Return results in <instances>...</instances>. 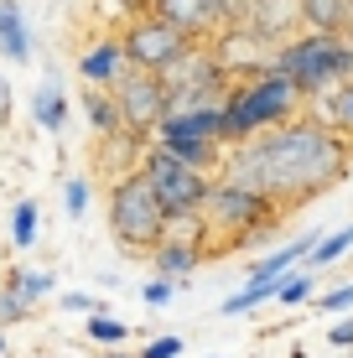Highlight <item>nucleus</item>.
I'll use <instances>...</instances> for the list:
<instances>
[{
	"instance_id": "obj_21",
	"label": "nucleus",
	"mask_w": 353,
	"mask_h": 358,
	"mask_svg": "<svg viewBox=\"0 0 353 358\" xmlns=\"http://www.w3.org/2000/svg\"><path fill=\"white\" fill-rule=\"evenodd\" d=\"M275 301V286H265V280H245L234 296H224V306H218V317H250L254 306Z\"/></svg>"
},
{
	"instance_id": "obj_6",
	"label": "nucleus",
	"mask_w": 353,
	"mask_h": 358,
	"mask_svg": "<svg viewBox=\"0 0 353 358\" xmlns=\"http://www.w3.org/2000/svg\"><path fill=\"white\" fill-rule=\"evenodd\" d=\"M141 171L151 177V187L161 192V203H166V213H172V224H203V203H208L218 171H203V166L182 162V156H172L166 145H156V141L145 145Z\"/></svg>"
},
{
	"instance_id": "obj_15",
	"label": "nucleus",
	"mask_w": 353,
	"mask_h": 358,
	"mask_svg": "<svg viewBox=\"0 0 353 358\" xmlns=\"http://www.w3.org/2000/svg\"><path fill=\"white\" fill-rule=\"evenodd\" d=\"M0 57L6 63H31V27L16 0H0Z\"/></svg>"
},
{
	"instance_id": "obj_20",
	"label": "nucleus",
	"mask_w": 353,
	"mask_h": 358,
	"mask_svg": "<svg viewBox=\"0 0 353 358\" xmlns=\"http://www.w3.org/2000/svg\"><path fill=\"white\" fill-rule=\"evenodd\" d=\"M348 255H353V224H343V229H333V234H322V239L312 244V255H307V270L338 265V260H348Z\"/></svg>"
},
{
	"instance_id": "obj_26",
	"label": "nucleus",
	"mask_w": 353,
	"mask_h": 358,
	"mask_svg": "<svg viewBox=\"0 0 353 358\" xmlns=\"http://www.w3.org/2000/svg\"><path fill=\"white\" fill-rule=\"evenodd\" d=\"M317 312H333V317L353 312V280H348V286H333V291H322V296H317Z\"/></svg>"
},
{
	"instance_id": "obj_25",
	"label": "nucleus",
	"mask_w": 353,
	"mask_h": 358,
	"mask_svg": "<svg viewBox=\"0 0 353 358\" xmlns=\"http://www.w3.org/2000/svg\"><path fill=\"white\" fill-rule=\"evenodd\" d=\"M89 197H94L89 177H68V182H63V208H68V218H83V213H89Z\"/></svg>"
},
{
	"instance_id": "obj_7",
	"label": "nucleus",
	"mask_w": 353,
	"mask_h": 358,
	"mask_svg": "<svg viewBox=\"0 0 353 358\" xmlns=\"http://www.w3.org/2000/svg\"><path fill=\"white\" fill-rule=\"evenodd\" d=\"M156 145H166L172 156L203 166V171H218L224 166V104H192V109H172V115L156 125L151 135Z\"/></svg>"
},
{
	"instance_id": "obj_27",
	"label": "nucleus",
	"mask_w": 353,
	"mask_h": 358,
	"mask_svg": "<svg viewBox=\"0 0 353 358\" xmlns=\"http://www.w3.org/2000/svg\"><path fill=\"white\" fill-rule=\"evenodd\" d=\"M182 348H187V343H182L177 332H161V338H151L141 348V358H182Z\"/></svg>"
},
{
	"instance_id": "obj_11",
	"label": "nucleus",
	"mask_w": 353,
	"mask_h": 358,
	"mask_svg": "<svg viewBox=\"0 0 353 358\" xmlns=\"http://www.w3.org/2000/svg\"><path fill=\"white\" fill-rule=\"evenodd\" d=\"M151 10L161 21H172L177 31H187L192 42H213L224 31V10L218 0H151Z\"/></svg>"
},
{
	"instance_id": "obj_5",
	"label": "nucleus",
	"mask_w": 353,
	"mask_h": 358,
	"mask_svg": "<svg viewBox=\"0 0 353 358\" xmlns=\"http://www.w3.org/2000/svg\"><path fill=\"white\" fill-rule=\"evenodd\" d=\"M275 68L286 73V78H296V89L312 99H322L327 89H338V83L353 78V42L343 31H301L291 36V42L275 52Z\"/></svg>"
},
{
	"instance_id": "obj_8",
	"label": "nucleus",
	"mask_w": 353,
	"mask_h": 358,
	"mask_svg": "<svg viewBox=\"0 0 353 358\" xmlns=\"http://www.w3.org/2000/svg\"><path fill=\"white\" fill-rule=\"evenodd\" d=\"M125 52H130V68H145V73H166L182 52L192 47L187 31H177L172 21H161L156 10H141L136 21H125Z\"/></svg>"
},
{
	"instance_id": "obj_29",
	"label": "nucleus",
	"mask_w": 353,
	"mask_h": 358,
	"mask_svg": "<svg viewBox=\"0 0 353 358\" xmlns=\"http://www.w3.org/2000/svg\"><path fill=\"white\" fill-rule=\"evenodd\" d=\"M57 306H63V312H73V317H94V312H104V301H94L89 291H68Z\"/></svg>"
},
{
	"instance_id": "obj_3",
	"label": "nucleus",
	"mask_w": 353,
	"mask_h": 358,
	"mask_svg": "<svg viewBox=\"0 0 353 358\" xmlns=\"http://www.w3.org/2000/svg\"><path fill=\"white\" fill-rule=\"evenodd\" d=\"M281 213H286V208L271 203L265 192L245 187V182L218 177L213 192H208V203H203V234L213 239L208 255H234V250H245V244H254L260 234H271Z\"/></svg>"
},
{
	"instance_id": "obj_17",
	"label": "nucleus",
	"mask_w": 353,
	"mask_h": 358,
	"mask_svg": "<svg viewBox=\"0 0 353 358\" xmlns=\"http://www.w3.org/2000/svg\"><path fill=\"white\" fill-rule=\"evenodd\" d=\"M0 296H10V301H21L31 312L36 301H47L52 296V270H36V265H10L6 286H0Z\"/></svg>"
},
{
	"instance_id": "obj_24",
	"label": "nucleus",
	"mask_w": 353,
	"mask_h": 358,
	"mask_svg": "<svg viewBox=\"0 0 353 358\" xmlns=\"http://www.w3.org/2000/svg\"><path fill=\"white\" fill-rule=\"evenodd\" d=\"M125 338H130V322H125V317H109V312H94V317H89V343L120 348Z\"/></svg>"
},
{
	"instance_id": "obj_30",
	"label": "nucleus",
	"mask_w": 353,
	"mask_h": 358,
	"mask_svg": "<svg viewBox=\"0 0 353 358\" xmlns=\"http://www.w3.org/2000/svg\"><path fill=\"white\" fill-rule=\"evenodd\" d=\"M218 10H224V27H245L250 10H254V0H218Z\"/></svg>"
},
{
	"instance_id": "obj_4",
	"label": "nucleus",
	"mask_w": 353,
	"mask_h": 358,
	"mask_svg": "<svg viewBox=\"0 0 353 358\" xmlns=\"http://www.w3.org/2000/svg\"><path fill=\"white\" fill-rule=\"evenodd\" d=\"M172 229L177 224H172V213H166L161 192L151 187V177H145L141 166L125 171V177H115V187H109V234H115L120 250L151 255Z\"/></svg>"
},
{
	"instance_id": "obj_12",
	"label": "nucleus",
	"mask_w": 353,
	"mask_h": 358,
	"mask_svg": "<svg viewBox=\"0 0 353 358\" xmlns=\"http://www.w3.org/2000/svg\"><path fill=\"white\" fill-rule=\"evenodd\" d=\"M245 27H250V31H260L265 42L286 47L291 36L307 31V10H301V0H254V10H250Z\"/></svg>"
},
{
	"instance_id": "obj_10",
	"label": "nucleus",
	"mask_w": 353,
	"mask_h": 358,
	"mask_svg": "<svg viewBox=\"0 0 353 358\" xmlns=\"http://www.w3.org/2000/svg\"><path fill=\"white\" fill-rule=\"evenodd\" d=\"M208 47H213V57L224 63V73L234 83L239 78H254V73H271L275 68V52H281L275 42H265V36L250 31V27H224Z\"/></svg>"
},
{
	"instance_id": "obj_9",
	"label": "nucleus",
	"mask_w": 353,
	"mask_h": 358,
	"mask_svg": "<svg viewBox=\"0 0 353 358\" xmlns=\"http://www.w3.org/2000/svg\"><path fill=\"white\" fill-rule=\"evenodd\" d=\"M115 99H120V115H125V130H136V135H156V125L177 109L166 78L161 73H145V68H130L115 83Z\"/></svg>"
},
{
	"instance_id": "obj_13",
	"label": "nucleus",
	"mask_w": 353,
	"mask_h": 358,
	"mask_svg": "<svg viewBox=\"0 0 353 358\" xmlns=\"http://www.w3.org/2000/svg\"><path fill=\"white\" fill-rule=\"evenodd\" d=\"M130 73V52H125V36H99L89 52L78 57V78L94 83V89H115L120 78Z\"/></svg>"
},
{
	"instance_id": "obj_2",
	"label": "nucleus",
	"mask_w": 353,
	"mask_h": 358,
	"mask_svg": "<svg viewBox=\"0 0 353 358\" xmlns=\"http://www.w3.org/2000/svg\"><path fill=\"white\" fill-rule=\"evenodd\" d=\"M307 94L296 89V78H286L281 68L271 73H254V78H239L224 99V145L254 141L260 130H275L286 120L307 115Z\"/></svg>"
},
{
	"instance_id": "obj_1",
	"label": "nucleus",
	"mask_w": 353,
	"mask_h": 358,
	"mask_svg": "<svg viewBox=\"0 0 353 358\" xmlns=\"http://www.w3.org/2000/svg\"><path fill=\"white\" fill-rule=\"evenodd\" d=\"M348 171H353V141L327 125L317 109H307L275 130H260L254 141L229 145L218 177L245 182L291 213V208H307L322 192H333Z\"/></svg>"
},
{
	"instance_id": "obj_22",
	"label": "nucleus",
	"mask_w": 353,
	"mask_h": 358,
	"mask_svg": "<svg viewBox=\"0 0 353 358\" xmlns=\"http://www.w3.org/2000/svg\"><path fill=\"white\" fill-rule=\"evenodd\" d=\"M36 224H42V208H36L31 197H21V203L10 208V244H16V250H31L36 244Z\"/></svg>"
},
{
	"instance_id": "obj_18",
	"label": "nucleus",
	"mask_w": 353,
	"mask_h": 358,
	"mask_svg": "<svg viewBox=\"0 0 353 358\" xmlns=\"http://www.w3.org/2000/svg\"><path fill=\"white\" fill-rule=\"evenodd\" d=\"M312 109H317V115H322L333 130H343L348 141H353V78L338 83V89H327L322 99H312Z\"/></svg>"
},
{
	"instance_id": "obj_14",
	"label": "nucleus",
	"mask_w": 353,
	"mask_h": 358,
	"mask_svg": "<svg viewBox=\"0 0 353 358\" xmlns=\"http://www.w3.org/2000/svg\"><path fill=\"white\" fill-rule=\"evenodd\" d=\"M78 109H83V120H89V130H94V141H104V135H120L125 130V115H120V99L115 89H83L78 99Z\"/></svg>"
},
{
	"instance_id": "obj_16",
	"label": "nucleus",
	"mask_w": 353,
	"mask_h": 358,
	"mask_svg": "<svg viewBox=\"0 0 353 358\" xmlns=\"http://www.w3.org/2000/svg\"><path fill=\"white\" fill-rule=\"evenodd\" d=\"M68 94H63V83L57 78H47L42 89L31 94V120H36V130H47V135H63L68 130Z\"/></svg>"
},
{
	"instance_id": "obj_32",
	"label": "nucleus",
	"mask_w": 353,
	"mask_h": 358,
	"mask_svg": "<svg viewBox=\"0 0 353 358\" xmlns=\"http://www.w3.org/2000/svg\"><path fill=\"white\" fill-rule=\"evenodd\" d=\"M104 358H141V353H125V348H109Z\"/></svg>"
},
{
	"instance_id": "obj_19",
	"label": "nucleus",
	"mask_w": 353,
	"mask_h": 358,
	"mask_svg": "<svg viewBox=\"0 0 353 358\" xmlns=\"http://www.w3.org/2000/svg\"><path fill=\"white\" fill-rule=\"evenodd\" d=\"M312 31H348L353 21V0H301Z\"/></svg>"
},
{
	"instance_id": "obj_31",
	"label": "nucleus",
	"mask_w": 353,
	"mask_h": 358,
	"mask_svg": "<svg viewBox=\"0 0 353 358\" xmlns=\"http://www.w3.org/2000/svg\"><path fill=\"white\" fill-rule=\"evenodd\" d=\"M327 343H333V348H353V317H338V322L327 327Z\"/></svg>"
},
{
	"instance_id": "obj_35",
	"label": "nucleus",
	"mask_w": 353,
	"mask_h": 358,
	"mask_svg": "<svg viewBox=\"0 0 353 358\" xmlns=\"http://www.w3.org/2000/svg\"><path fill=\"white\" fill-rule=\"evenodd\" d=\"M348 265H353V255H348Z\"/></svg>"
},
{
	"instance_id": "obj_23",
	"label": "nucleus",
	"mask_w": 353,
	"mask_h": 358,
	"mask_svg": "<svg viewBox=\"0 0 353 358\" xmlns=\"http://www.w3.org/2000/svg\"><path fill=\"white\" fill-rule=\"evenodd\" d=\"M312 291H317V280H312V270L301 265L275 286V306H301V301H312Z\"/></svg>"
},
{
	"instance_id": "obj_33",
	"label": "nucleus",
	"mask_w": 353,
	"mask_h": 358,
	"mask_svg": "<svg viewBox=\"0 0 353 358\" xmlns=\"http://www.w3.org/2000/svg\"><path fill=\"white\" fill-rule=\"evenodd\" d=\"M0 358H6V327H0Z\"/></svg>"
},
{
	"instance_id": "obj_34",
	"label": "nucleus",
	"mask_w": 353,
	"mask_h": 358,
	"mask_svg": "<svg viewBox=\"0 0 353 358\" xmlns=\"http://www.w3.org/2000/svg\"><path fill=\"white\" fill-rule=\"evenodd\" d=\"M343 36H348V42H353V21H348V31H343Z\"/></svg>"
},
{
	"instance_id": "obj_28",
	"label": "nucleus",
	"mask_w": 353,
	"mask_h": 358,
	"mask_svg": "<svg viewBox=\"0 0 353 358\" xmlns=\"http://www.w3.org/2000/svg\"><path fill=\"white\" fill-rule=\"evenodd\" d=\"M177 286H182V280H166V275H151V280H145V306H166V301H172V296H177Z\"/></svg>"
}]
</instances>
